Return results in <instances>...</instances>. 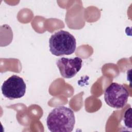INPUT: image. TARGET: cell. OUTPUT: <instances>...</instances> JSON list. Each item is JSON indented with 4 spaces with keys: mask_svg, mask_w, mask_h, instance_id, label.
Masks as SVG:
<instances>
[{
    "mask_svg": "<svg viewBox=\"0 0 132 132\" xmlns=\"http://www.w3.org/2000/svg\"><path fill=\"white\" fill-rule=\"evenodd\" d=\"M129 97L127 89L122 85L111 83L105 90L104 99L106 104L114 108L120 109L126 104Z\"/></svg>",
    "mask_w": 132,
    "mask_h": 132,
    "instance_id": "3",
    "label": "cell"
},
{
    "mask_svg": "<svg viewBox=\"0 0 132 132\" xmlns=\"http://www.w3.org/2000/svg\"><path fill=\"white\" fill-rule=\"evenodd\" d=\"M49 47L51 53L55 56L69 55L76 50V39L69 32L61 30L51 36Z\"/></svg>",
    "mask_w": 132,
    "mask_h": 132,
    "instance_id": "2",
    "label": "cell"
},
{
    "mask_svg": "<svg viewBox=\"0 0 132 132\" xmlns=\"http://www.w3.org/2000/svg\"><path fill=\"white\" fill-rule=\"evenodd\" d=\"M82 62V59L78 57L73 58L62 57L57 60L56 64L63 77L71 78L80 71Z\"/></svg>",
    "mask_w": 132,
    "mask_h": 132,
    "instance_id": "5",
    "label": "cell"
},
{
    "mask_svg": "<svg viewBox=\"0 0 132 132\" xmlns=\"http://www.w3.org/2000/svg\"><path fill=\"white\" fill-rule=\"evenodd\" d=\"M131 108L130 107L129 109L125 111L124 117V122L125 125L127 127L130 128H131Z\"/></svg>",
    "mask_w": 132,
    "mask_h": 132,
    "instance_id": "6",
    "label": "cell"
},
{
    "mask_svg": "<svg viewBox=\"0 0 132 132\" xmlns=\"http://www.w3.org/2000/svg\"><path fill=\"white\" fill-rule=\"evenodd\" d=\"M75 123L73 110L62 106L54 108L46 119L47 128L52 132H71L73 130Z\"/></svg>",
    "mask_w": 132,
    "mask_h": 132,
    "instance_id": "1",
    "label": "cell"
},
{
    "mask_svg": "<svg viewBox=\"0 0 132 132\" xmlns=\"http://www.w3.org/2000/svg\"><path fill=\"white\" fill-rule=\"evenodd\" d=\"M26 89V84L23 79L15 75L4 81L1 88L3 95L10 100L22 97L25 94Z\"/></svg>",
    "mask_w": 132,
    "mask_h": 132,
    "instance_id": "4",
    "label": "cell"
}]
</instances>
